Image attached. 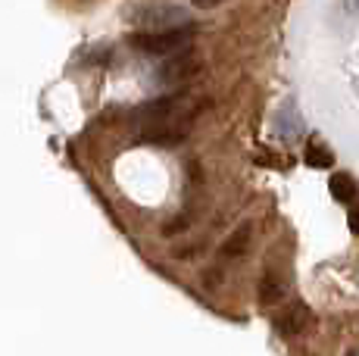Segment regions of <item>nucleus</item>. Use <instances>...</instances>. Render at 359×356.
I'll return each instance as SVG.
<instances>
[{
	"label": "nucleus",
	"mask_w": 359,
	"mask_h": 356,
	"mask_svg": "<svg viewBox=\"0 0 359 356\" xmlns=\"http://www.w3.org/2000/svg\"><path fill=\"white\" fill-rule=\"evenodd\" d=\"M197 25L184 22V25H172V29H141L131 35V47H137L141 53H150V57H169V53H178L191 44Z\"/></svg>",
	"instance_id": "f257e3e1"
},
{
	"label": "nucleus",
	"mask_w": 359,
	"mask_h": 356,
	"mask_svg": "<svg viewBox=\"0 0 359 356\" xmlns=\"http://www.w3.org/2000/svg\"><path fill=\"white\" fill-rule=\"evenodd\" d=\"M128 19L137 29H172V25L188 22V10L175 4H144L128 13Z\"/></svg>",
	"instance_id": "f03ea898"
},
{
	"label": "nucleus",
	"mask_w": 359,
	"mask_h": 356,
	"mask_svg": "<svg viewBox=\"0 0 359 356\" xmlns=\"http://www.w3.org/2000/svg\"><path fill=\"white\" fill-rule=\"evenodd\" d=\"M200 69V60H197V53H191L188 47L184 50H178V53H169V60L160 66V81H182V78H188V75H194Z\"/></svg>",
	"instance_id": "7ed1b4c3"
},
{
	"label": "nucleus",
	"mask_w": 359,
	"mask_h": 356,
	"mask_svg": "<svg viewBox=\"0 0 359 356\" xmlns=\"http://www.w3.org/2000/svg\"><path fill=\"white\" fill-rule=\"evenodd\" d=\"M309 325H313V313H309L306 303H291L275 316V328L281 334H303Z\"/></svg>",
	"instance_id": "20e7f679"
},
{
	"label": "nucleus",
	"mask_w": 359,
	"mask_h": 356,
	"mask_svg": "<svg viewBox=\"0 0 359 356\" xmlns=\"http://www.w3.org/2000/svg\"><path fill=\"white\" fill-rule=\"evenodd\" d=\"M250 238H253V225H250V222L238 225V228H234L231 235L222 241L219 253H222L225 259H238V256H244V250L250 247Z\"/></svg>",
	"instance_id": "39448f33"
},
{
	"label": "nucleus",
	"mask_w": 359,
	"mask_h": 356,
	"mask_svg": "<svg viewBox=\"0 0 359 356\" xmlns=\"http://www.w3.org/2000/svg\"><path fill=\"white\" fill-rule=\"evenodd\" d=\"M275 125L281 128V135H285V138H297V135H300V128H303V122H300V116H297V109L287 104L285 109H278Z\"/></svg>",
	"instance_id": "423d86ee"
},
{
	"label": "nucleus",
	"mask_w": 359,
	"mask_h": 356,
	"mask_svg": "<svg viewBox=\"0 0 359 356\" xmlns=\"http://www.w3.org/2000/svg\"><path fill=\"white\" fill-rule=\"evenodd\" d=\"M285 297V287H281V282L275 275H266L259 282V303L262 306H275L278 300Z\"/></svg>",
	"instance_id": "0eeeda50"
},
{
	"label": "nucleus",
	"mask_w": 359,
	"mask_h": 356,
	"mask_svg": "<svg viewBox=\"0 0 359 356\" xmlns=\"http://www.w3.org/2000/svg\"><path fill=\"white\" fill-rule=\"evenodd\" d=\"M331 197L341 203H350L356 197V182L350 175H334L331 178Z\"/></svg>",
	"instance_id": "6e6552de"
},
{
	"label": "nucleus",
	"mask_w": 359,
	"mask_h": 356,
	"mask_svg": "<svg viewBox=\"0 0 359 356\" xmlns=\"http://www.w3.org/2000/svg\"><path fill=\"white\" fill-rule=\"evenodd\" d=\"M306 163L309 166H316V169H325L334 163V156H331V150L325 147V144H319V141H309V147H306Z\"/></svg>",
	"instance_id": "1a4fd4ad"
},
{
	"label": "nucleus",
	"mask_w": 359,
	"mask_h": 356,
	"mask_svg": "<svg viewBox=\"0 0 359 356\" xmlns=\"http://www.w3.org/2000/svg\"><path fill=\"white\" fill-rule=\"evenodd\" d=\"M347 222H350V228H353L356 235H359V210H353V213L347 216Z\"/></svg>",
	"instance_id": "9d476101"
},
{
	"label": "nucleus",
	"mask_w": 359,
	"mask_h": 356,
	"mask_svg": "<svg viewBox=\"0 0 359 356\" xmlns=\"http://www.w3.org/2000/svg\"><path fill=\"white\" fill-rule=\"evenodd\" d=\"M219 4H225V0H197V6H219Z\"/></svg>",
	"instance_id": "9b49d317"
}]
</instances>
